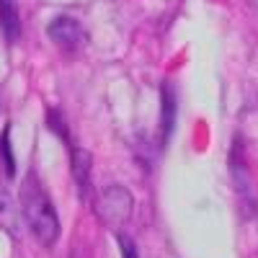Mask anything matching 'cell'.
<instances>
[{"label":"cell","mask_w":258,"mask_h":258,"mask_svg":"<svg viewBox=\"0 0 258 258\" xmlns=\"http://www.w3.org/2000/svg\"><path fill=\"white\" fill-rule=\"evenodd\" d=\"M0 29H3L6 41H18L21 36V16L16 0H0Z\"/></svg>","instance_id":"277c9868"},{"label":"cell","mask_w":258,"mask_h":258,"mask_svg":"<svg viewBox=\"0 0 258 258\" xmlns=\"http://www.w3.org/2000/svg\"><path fill=\"white\" fill-rule=\"evenodd\" d=\"M0 158H3V165H6V176L13 178L16 176V160H13V147H11V126H6L3 135H0Z\"/></svg>","instance_id":"8992f818"},{"label":"cell","mask_w":258,"mask_h":258,"mask_svg":"<svg viewBox=\"0 0 258 258\" xmlns=\"http://www.w3.org/2000/svg\"><path fill=\"white\" fill-rule=\"evenodd\" d=\"M73 176H75L78 186L85 188L88 176H91V153H85V150H73Z\"/></svg>","instance_id":"5b68a950"},{"label":"cell","mask_w":258,"mask_h":258,"mask_svg":"<svg viewBox=\"0 0 258 258\" xmlns=\"http://www.w3.org/2000/svg\"><path fill=\"white\" fill-rule=\"evenodd\" d=\"M21 207H24V217L36 235V240L41 245H54L59 238V217L49 194L34 173L26 176L24 186H21Z\"/></svg>","instance_id":"6da1fadb"},{"label":"cell","mask_w":258,"mask_h":258,"mask_svg":"<svg viewBox=\"0 0 258 258\" xmlns=\"http://www.w3.org/2000/svg\"><path fill=\"white\" fill-rule=\"evenodd\" d=\"M119 245H121V255H124V258H140L135 243L129 240V238H124V235H119Z\"/></svg>","instance_id":"ba28073f"},{"label":"cell","mask_w":258,"mask_h":258,"mask_svg":"<svg viewBox=\"0 0 258 258\" xmlns=\"http://www.w3.org/2000/svg\"><path fill=\"white\" fill-rule=\"evenodd\" d=\"M103 202L109 204V209H103L106 220H126L129 212H132V197L124 188H109Z\"/></svg>","instance_id":"3957f363"},{"label":"cell","mask_w":258,"mask_h":258,"mask_svg":"<svg viewBox=\"0 0 258 258\" xmlns=\"http://www.w3.org/2000/svg\"><path fill=\"white\" fill-rule=\"evenodd\" d=\"M47 34L54 44L64 52H78L85 44V31L73 16H57L47 26Z\"/></svg>","instance_id":"7a4b0ae2"},{"label":"cell","mask_w":258,"mask_h":258,"mask_svg":"<svg viewBox=\"0 0 258 258\" xmlns=\"http://www.w3.org/2000/svg\"><path fill=\"white\" fill-rule=\"evenodd\" d=\"M170 129H173V91L163 85V140H168Z\"/></svg>","instance_id":"52a82bcc"}]
</instances>
